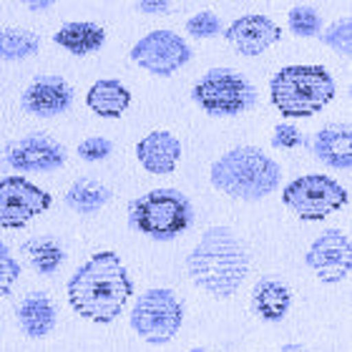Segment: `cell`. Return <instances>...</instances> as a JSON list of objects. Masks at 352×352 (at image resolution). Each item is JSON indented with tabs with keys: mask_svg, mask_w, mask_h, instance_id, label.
<instances>
[{
	"mask_svg": "<svg viewBox=\"0 0 352 352\" xmlns=\"http://www.w3.org/2000/svg\"><path fill=\"white\" fill-rule=\"evenodd\" d=\"M68 305L76 315L96 324H109L133 297V279L116 252H96L71 274L66 285Z\"/></svg>",
	"mask_w": 352,
	"mask_h": 352,
	"instance_id": "6da1fadb",
	"label": "cell"
},
{
	"mask_svg": "<svg viewBox=\"0 0 352 352\" xmlns=\"http://www.w3.org/2000/svg\"><path fill=\"white\" fill-rule=\"evenodd\" d=\"M250 250L229 227H209L186 257L191 282L217 300H227L250 274Z\"/></svg>",
	"mask_w": 352,
	"mask_h": 352,
	"instance_id": "7a4b0ae2",
	"label": "cell"
},
{
	"mask_svg": "<svg viewBox=\"0 0 352 352\" xmlns=\"http://www.w3.org/2000/svg\"><path fill=\"white\" fill-rule=\"evenodd\" d=\"M214 189L232 199L259 201L270 197L282 182V169L270 154L257 146H236L219 156L209 171Z\"/></svg>",
	"mask_w": 352,
	"mask_h": 352,
	"instance_id": "3957f363",
	"label": "cell"
},
{
	"mask_svg": "<svg viewBox=\"0 0 352 352\" xmlns=\"http://www.w3.org/2000/svg\"><path fill=\"white\" fill-rule=\"evenodd\" d=\"M335 78L324 66H285L270 81V98L285 118L315 116L335 98Z\"/></svg>",
	"mask_w": 352,
	"mask_h": 352,
	"instance_id": "277c9868",
	"label": "cell"
},
{
	"mask_svg": "<svg viewBox=\"0 0 352 352\" xmlns=\"http://www.w3.org/2000/svg\"><path fill=\"white\" fill-rule=\"evenodd\" d=\"M129 224L156 242H171L194 224V204L179 189H154L129 204Z\"/></svg>",
	"mask_w": 352,
	"mask_h": 352,
	"instance_id": "5b68a950",
	"label": "cell"
},
{
	"mask_svg": "<svg viewBox=\"0 0 352 352\" xmlns=\"http://www.w3.org/2000/svg\"><path fill=\"white\" fill-rule=\"evenodd\" d=\"M191 98L209 116L227 118L250 111L257 103V88L247 76L232 68H212L194 83Z\"/></svg>",
	"mask_w": 352,
	"mask_h": 352,
	"instance_id": "8992f818",
	"label": "cell"
},
{
	"mask_svg": "<svg viewBox=\"0 0 352 352\" xmlns=\"http://www.w3.org/2000/svg\"><path fill=\"white\" fill-rule=\"evenodd\" d=\"M129 322L144 342L166 345L182 330L184 305L166 287H151L136 297Z\"/></svg>",
	"mask_w": 352,
	"mask_h": 352,
	"instance_id": "52a82bcc",
	"label": "cell"
},
{
	"mask_svg": "<svg viewBox=\"0 0 352 352\" xmlns=\"http://www.w3.org/2000/svg\"><path fill=\"white\" fill-rule=\"evenodd\" d=\"M282 201L305 221H322L345 209L350 194L327 174H305L282 189Z\"/></svg>",
	"mask_w": 352,
	"mask_h": 352,
	"instance_id": "ba28073f",
	"label": "cell"
},
{
	"mask_svg": "<svg viewBox=\"0 0 352 352\" xmlns=\"http://www.w3.org/2000/svg\"><path fill=\"white\" fill-rule=\"evenodd\" d=\"M129 56L136 66L148 74L169 78L191 60V48L174 30H151L148 36L136 41Z\"/></svg>",
	"mask_w": 352,
	"mask_h": 352,
	"instance_id": "9c48e42d",
	"label": "cell"
},
{
	"mask_svg": "<svg viewBox=\"0 0 352 352\" xmlns=\"http://www.w3.org/2000/svg\"><path fill=\"white\" fill-rule=\"evenodd\" d=\"M51 204V194L28 182L25 176L0 179V227L3 229H23L30 219L48 212Z\"/></svg>",
	"mask_w": 352,
	"mask_h": 352,
	"instance_id": "30bf717a",
	"label": "cell"
},
{
	"mask_svg": "<svg viewBox=\"0 0 352 352\" xmlns=\"http://www.w3.org/2000/svg\"><path fill=\"white\" fill-rule=\"evenodd\" d=\"M305 264L315 272L324 285H340L352 270V244L342 229H324L315 242L309 244Z\"/></svg>",
	"mask_w": 352,
	"mask_h": 352,
	"instance_id": "8fae6325",
	"label": "cell"
},
{
	"mask_svg": "<svg viewBox=\"0 0 352 352\" xmlns=\"http://www.w3.org/2000/svg\"><path fill=\"white\" fill-rule=\"evenodd\" d=\"M6 164L15 171L48 174L66 164V148L45 133H30L6 148Z\"/></svg>",
	"mask_w": 352,
	"mask_h": 352,
	"instance_id": "7c38bea8",
	"label": "cell"
},
{
	"mask_svg": "<svg viewBox=\"0 0 352 352\" xmlns=\"http://www.w3.org/2000/svg\"><path fill=\"white\" fill-rule=\"evenodd\" d=\"M224 38L229 41V45L242 56H262L267 48H272L274 43L282 41V28L277 23L267 18V15L250 13L236 18L227 30Z\"/></svg>",
	"mask_w": 352,
	"mask_h": 352,
	"instance_id": "4fadbf2b",
	"label": "cell"
},
{
	"mask_svg": "<svg viewBox=\"0 0 352 352\" xmlns=\"http://www.w3.org/2000/svg\"><path fill=\"white\" fill-rule=\"evenodd\" d=\"M23 111L38 118L60 116L71 109L74 103V88L68 86L60 76H38L33 78L25 91H23Z\"/></svg>",
	"mask_w": 352,
	"mask_h": 352,
	"instance_id": "5bb4252c",
	"label": "cell"
},
{
	"mask_svg": "<svg viewBox=\"0 0 352 352\" xmlns=\"http://www.w3.org/2000/svg\"><path fill=\"white\" fill-rule=\"evenodd\" d=\"M136 159L148 174L166 176L182 159V141L171 131H151L136 144Z\"/></svg>",
	"mask_w": 352,
	"mask_h": 352,
	"instance_id": "9a60e30c",
	"label": "cell"
},
{
	"mask_svg": "<svg viewBox=\"0 0 352 352\" xmlns=\"http://www.w3.org/2000/svg\"><path fill=\"white\" fill-rule=\"evenodd\" d=\"M58 322V307L45 292H30L18 305V324L25 338L41 340L48 338Z\"/></svg>",
	"mask_w": 352,
	"mask_h": 352,
	"instance_id": "2e32d148",
	"label": "cell"
},
{
	"mask_svg": "<svg viewBox=\"0 0 352 352\" xmlns=\"http://www.w3.org/2000/svg\"><path fill=\"white\" fill-rule=\"evenodd\" d=\"M312 151L324 166L347 171L352 166V131L347 124H330L320 129Z\"/></svg>",
	"mask_w": 352,
	"mask_h": 352,
	"instance_id": "e0dca14e",
	"label": "cell"
},
{
	"mask_svg": "<svg viewBox=\"0 0 352 352\" xmlns=\"http://www.w3.org/2000/svg\"><path fill=\"white\" fill-rule=\"evenodd\" d=\"M292 307V289L274 277L259 279L252 289V309L264 322H282Z\"/></svg>",
	"mask_w": 352,
	"mask_h": 352,
	"instance_id": "ac0fdd59",
	"label": "cell"
},
{
	"mask_svg": "<svg viewBox=\"0 0 352 352\" xmlns=\"http://www.w3.org/2000/svg\"><path fill=\"white\" fill-rule=\"evenodd\" d=\"M53 41H56V45L66 48L68 53L83 58V56H91V53L101 51L103 43H106V30H103L98 23L71 21L56 30Z\"/></svg>",
	"mask_w": 352,
	"mask_h": 352,
	"instance_id": "d6986e66",
	"label": "cell"
},
{
	"mask_svg": "<svg viewBox=\"0 0 352 352\" xmlns=\"http://www.w3.org/2000/svg\"><path fill=\"white\" fill-rule=\"evenodd\" d=\"M86 106L101 118H118L124 116L126 109L131 106V91L116 78H101L88 88Z\"/></svg>",
	"mask_w": 352,
	"mask_h": 352,
	"instance_id": "ffe728a7",
	"label": "cell"
},
{
	"mask_svg": "<svg viewBox=\"0 0 352 352\" xmlns=\"http://www.w3.org/2000/svg\"><path fill=\"white\" fill-rule=\"evenodd\" d=\"M21 250L28 257L30 267L43 277L56 274L60 264L66 262V252H63L58 239H53V236H33L28 242H23Z\"/></svg>",
	"mask_w": 352,
	"mask_h": 352,
	"instance_id": "44dd1931",
	"label": "cell"
},
{
	"mask_svg": "<svg viewBox=\"0 0 352 352\" xmlns=\"http://www.w3.org/2000/svg\"><path fill=\"white\" fill-rule=\"evenodd\" d=\"M109 199H111L109 186H103L101 182H94V179H78L66 191L68 209H74L76 214H83V217L101 212L103 206L109 204Z\"/></svg>",
	"mask_w": 352,
	"mask_h": 352,
	"instance_id": "7402d4cb",
	"label": "cell"
},
{
	"mask_svg": "<svg viewBox=\"0 0 352 352\" xmlns=\"http://www.w3.org/2000/svg\"><path fill=\"white\" fill-rule=\"evenodd\" d=\"M41 48L36 33L23 28H0V58L3 60H25L36 56Z\"/></svg>",
	"mask_w": 352,
	"mask_h": 352,
	"instance_id": "603a6c76",
	"label": "cell"
},
{
	"mask_svg": "<svg viewBox=\"0 0 352 352\" xmlns=\"http://www.w3.org/2000/svg\"><path fill=\"white\" fill-rule=\"evenodd\" d=\"M287 25L294 36L300 38H315L322 30V18L312 6H294L287 15Z\"/></svg>",
	"mask_w": 352,
	"mask_h": 352,
	"instance_id": "cb8c5ba5",
	"label": "cell"
},
{
	"mask_svg": "<svg viewBox=\"0 0 352 352\" xmlns=\"http://www.w3.org/2000/svg\"><path fill=\"white\" fill-rule=\"evenodd\" d=\"M322 43L332 51H338L340 56H350L352 51V23L350 18H340L338 23H332L330 28L322 33Z\"/></svg>",
	"mask_w": 352,
	"mask_h": 352,
	"instance_id": "d4e9b609",
	"label": "cell"
},
{
	"mask_svg": "<svg viewBox=\"0 0 352 352\" xmlns=\"http://www.w3.org/2000/svg\"><path fill=\"white\" fill-rule=\"evenodd\" d=\"M18 277H21V264L13 257L10 247L0 242V300L13 292Z\"/></svg>",
	"mask_w": 352,
	"mask_h": 352,
	"instance_id": "484cf974",
	"label": "cell"
},
{
	"mask_svg": "<svg viewBox=\"0 0 352 352\" xmlns=\"http://www.w3.org/2000/svg\"><path fill=\"white\" fill-rule=\"evenodd\" d=\"M186 33L191 38H214L221 33V21L219 15L209 13V10H201V13L191 15L186 21Z\"/></svg>",
	"mask_w": 352,
	"mask_h": 352,
	"instance_id": "4316f807",
	"label": "cell"
},
{
	"mask_svg": "<svg viewBox=\"0 0 352 352\" xmlns=\"http://www.w3.org/2000/svg\"><path fill=\"white\" fill-rule=\"evenodd\" d=\"M111 151H113V144H111L109 139H103V136H91V139H86V141L78 144V156L88 164L109 159Z\"/></svg>",
	"mask_w": 352,
	"mask_h": 352,
	"instance_id": "83f0119b",
	"label": "cell"
},
{
	"mask_svg": "<svg viewBox=\"0 0 352 352\" xmlns=\"http://www.w3.org/2000/svg\"><path fill=\"white\" fill-rule=\"evenodd\" d=\"M302 144V133L292 124H279L272 136V146L274 148H297Z\"/></svg>",
	"mask_w": 352,
	"mask_h": 352,
	"instance_id": "f1b7e54d",
	"label": "cell"
},
{
	"mask_svg": "<svg viewBox=\"0 0 352 352\" xmlns=\"http://www.w3.org/2000/svg\"><path fill=\"white\" fill-rule=\"evenodd\" d=\"M133 3H136V8H139L141 13H148V15L166 13L174 6V0H133Z\"/></svg>",
	"mask_w": 352,
	"mask_h": 352,
	"instance_id": "f546056e",
	"label": "cell"
},
{
	"mask_svg": "<svg viewBox=\"0 0 352 352\" xmlns=\"http://www.w3.org/2000/svg\"><path fill=\"white\" fill-rule=\"evenodd\" d=\"M21 3L28 8V10H48L56 0H21Z\"/></svg>",
	"mask_w": 352,
	"mask_h": 352,
	"instance_id": "4dcf8cb0",
	"label": "cell"
},
{
	"mask_svg": "<svg viewBox=\"0 0 352 352\" xmlns=\"http://www.w3.org/2000/svg\"><path fill=\"white\" fill-rule=\"evenodd\" d=\"M279 352H307L302 345H297V342H287V345L279 347Z\"/></svg>",
	"mask_w": 352,
	"mask_h": 352,
	"instance_id": "1f68e13d",
	"label": "cell"
},
{
	"mask_svg": "<svg viewBox=\"0 0 352 352\" xmlns=\"http://www.w3.org/2000/svg\"><path fill=\"white\" fill-rule=\"evenodd\" d=\"M189 352H206V350H201V347H194V350H189Z\"/></svg>",
	"mask_w": 352,
	"mask_h": 352,
	"instance_id": "d6a6232c",
	"label": "cell"
}]
</instances>
